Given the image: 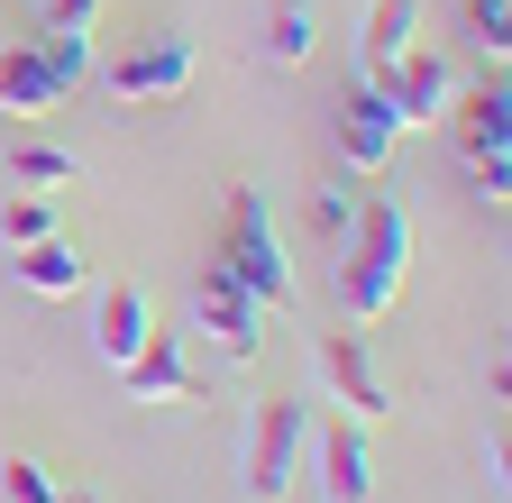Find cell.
I'll list each match as a JSON object with an SVG mask.
<instances>
[{
    "label": "cell",
    "instance_id": "cell-1",
    "mask_svg": "<svg viewBox=\"0 0 512 503\" xmlns=\"http://www.w3.org/2000/svg\"><path fill=\"white\" fill-rule=\"evenodd\" d=\"M403 275H412V211L384 202V193H366L357 202V229L339 238V311H348L357 330L384 321V311L403 302Z\"/></svg>",
    "mask_w": 512,
    "mask_h": 503
},
{
    "label": "cell",
    "instance_id": "cell-2",
    "mask_svg": "<svg viewBox=\"0 0 512 503\" xmlns=\"http://www.w3.org/2000/svg\"><path fill=\"white\" fill-rule=\"evenodd\" d=\"M220 266H229V284H247L266 311H293V302H302V284H293V257H284V229H275V211H266V193H256V183H238V193H229Z\"/></svg>",
    "mask_w": 512,
    "mask_h": 503
},
{
    "label": "cell",
    "instance_id": "cell-3",
    "mask_svg": "<svg viewBox=\"0 0 512 503\" xmlns=\"http://www.w3.org/2000/svg\"><path fill=\"white\" fill-rule=\"evenodd\" d=\"M101 92L119 110H156V101H183L192 83H202V46L192 37H138L128 55H110V65H92Z\"/></svg>",
    "mask_w": 512,
    "mask_h": 503
},
{
    "label": "cell",
    "instance_id": "cell-4",
    "mask_svg": "<svg viewBox=\"0 0 512 503\" xmlns=\"http://www.w3.org/2000/svg\"><path fill=\"white\" fill-rule=\"evenodd\" d=\"M448 119H458V138H467V183H476V202L503 211V202H512V83L494 74L485 92H467Z\"/></svg>",
    "mask_w": 512,
    "mask_h": 503
},
{
    "label": "cell",
    "instance_id": "cell-5",
    "mask_svg": "<svg viewBox=\"0 0 512 503\" xmlns=\"http://www.w3.org/2000/svg\"><path fill=\"white\" fill-rule=\"evenodd\" d=\"M302 449H311V403H293V394H266L247 412V494L256 503H275L293 476H302Z\"/></svg>",
    "mask_w": 512,
    "mask_h": 503
},
{
    "label": "cell",
    "instance_id": "cell-6",
    "mask_svg": "<svg viewBox=\"0 0 512 503\" xmlns=\"http://www.w3.org/2000/svg\"><path fill=\"white\" fill-rule=\"evenodd\" d=\"M366 83L394 101V119H403V129H430V119H448V110H458V65H448L439 46H421V37H412L384 74H366Z\"/></svg>",
    "mask_w": 512,
    "mask_h": 503
},
{
    "label": "cell",
    "instance_id": "cell-7",
    "mask_svg": "<svg viewBox=\"0 0 512 503\" xmlns=\"http://www.w3.org/2000/svg\"><path fill=\"white\" fill-rule=\"evenodd\" d=\"M311 366H320V385H330V403L348 412V421H384L394 412V385L375 375V348H366V330H320V348H311Z\"/></svg>",
    "mask_w": 512,
    "mask_h": 503
},
{
    "label": "cell",
    "instance_id": "cell-8",
    "mask_svg": "<svg viewBox=\"0 0 512 503\" xmlns=\"http://www.w3.org/2000/svg\"><path fill=\"white\" fill-rule=\"evenodd\" d=\"M192 311H202V330H211V348L220 357H256V348H266V302H256L247 284H229V266L211 257L202 275H192Z\"/></svg>",
    "mask_w": 512,
    "mask_h": 503
},
{
    "label": "cell",
    "instance_id": "cell-9",
    "mask_svg": "<svg viewBox=\"0 0 512 503\" xmlns=\"http://www.w3.org/2000/svg\"><path fill=\"white\" fill-rule=\"evenodd\" d=\"M302 458L320 467V503H375V439H366V421H348V412L311 421Z\"/></svg>",
    "mask_w": 512,
    "mask_h": 503
},
{
    "label": "cell",
    "instance_id": "cell-10",
    "mask_svg": "<svg viewBox=\"0 0 512 503\" xmlns=\"http://www.w3.org/2000/svg\"><path fill=\"white\" fill-rule=\"evenodd\" d=\"M394 147H403L394 101H384L375 83H348V92H339V156H348V174H384V165H394Z\"/></svg>",
    "mask_w": 512,
    "mask_h": 503
},
{
    "label": "cell",
    "instance_id": "cell-11",
    "mask_svg": "<svg viewBox=\"0 0 512 503\" xmlns=\"http://www.w3.org/2000/svg\"><path fill=\"white\" fill-rule=\"evenodd\" d=\"M147 339H156V302H147L138 284H101V293H92V348H101V366L119 375Z\"/></svg>",
    "mask_w": 512,
    "mask_h": 503
},
{
    "label": "cell",
    "instance_id": "cell-12",
    "mask_svg": "<svg viewBox=\"0 0 512 503\" xmlns=\"http://www.w3.org/2000/svg\"><path fill=\"white\" fill-rule=\"evenodd\" d=\"M10 275H19V284H28L37 302H74V293L92 284L83 247L64 238V229H55V238H28V247H10Z\"/></svg>",
    "mask_w": 512,
    "mask_h": 503
},
{
    "label": "cell",
    "instance_id": "cell-13",
    "mask_svg": "<svg viewBox=\"0 0 512 503\" xmlns=\"http://www.w3.org/2000/svg\"><path fill=\"white\" fill-rule=\"evenodd\" d=\"M119 385H128V403H202V385H192V366H183V348L165 330L119 366Z\"/></svg>",
    "mask_w": 512,
    "mask_h": 503
},
{
    "label": "cell",
    "instance_id": "cell-14",
    "mask_svg": "<svg viewBox=\"0 0 512 503\" xmlns=\"http://www.w3.org/2000/svg\"><path fill=\"white\" fill-rule=\"evenodd\" d=\"M55 101H64V83L46 74L37 37H0V110H10V119H37V110H55Z\"/></svg>",
    "mask_w": 512,
    "mask_h": 503
},
{
    "label": "cell",
    "instance_id": "cell-15",
    "mask_svg": "<svg viewBox=\"0 0 512 503\" xmlns=\"http://www.w3.org/2000/svg\"><path fill=\"white\" fill-rule=\"evenodd\" d=\"M421 37V0H375L366 10V37H357V55H366V74H384L394 55Z\"/></svg>",
    "mask_w": 512,
    "mask_h": 503
},
{
    "label": "cell",
    "instance_id": "cell-16",
    "mask_svg": "<svg viewBox=\"0 0 512 503\" xmlns=\"http://www.w3.org/2000/svg\"><path fill=\"white\" fill-rule=\"evenodd\" d=\"M10 174H19V193H64V183L83 174V156H74V147H37V138H28V147L10 156Z\"/></svg>",
    "mask_w": 512,
    "mask_h": 503
},
{
    "label": "cell",
    "instance_id": "cell-17",
    "mask_svg": "<svg viewBox=\"0 0 512 503\" xmlns=\"http://www.w3.org/2000/svg\"><path fill=\"white\" fill-rule=\"evenodd\" d=\"M311 0H275V10H266V55H275V65H302V55H311Z\"/></svg>",
    "mask_w": 512,
    "mask_h": 503
},
{
    "label": "cell",
    "instance_id": "cell-18",
    "mask_svg": "<svg viewBox=\"0 0 512 503\" xmlns=\"http://www.w3.org/2000/svg\"><path fill=\"white\" fill-rule=\"evenodd\" d=\"M0 238H10V247L55 238V193H10V202H0Z\"/></svg>",
    "mask_w": 512,
    "mask_h": 503
},
{
    "label": "cell",
    "instance_id": "cell-19",
    "mask_svg": "<svg viewBox=\"0 0 512 503\" xmlns=\"http://www.w3.org/2000/svg\"><path fill=\"white\" fill-rule=\"evenodd\" d=\"M37 55H46V74L74 92V83H92V37H64V28H46L37 37Z\"/></svg>",
    "mask_w": 512,
    "mask_h": 503
},
{
    "label": "cell",
    "instance_id": "cell-20",
    "mask_svg": "<svg viewBox=\"0 0 512 503\" xmlns=\"http://www.w3.org/2000/svg\"><path fill=\"white\" fill-rule=\"evenodd\" d=\"M357 202H366V193H357V183H320V193H311V229H320V238H330V247H339V238L357 229Z\"/></svg>",
    "mask_w": 512,
    "mask_h": 503
},
{
    "label": "cell",
    "instance_id": "cell-21",
    "mask_svg": "<svg viewBox=\"0 0 512 503\" xmlns=\"http://www.w3.org/2000/svg\"><path fill=\"white\" fill-rule=\"evenodd\" d=\"M467 37L503 65V55H512V0H467Z\"/></svg>",
    "mask_w": 512,
    "mask_h": 503
},
{
    "label": "cell",
    "instance_id": "cell-22",
    "mask_svg": "<svg viewBox=\"0 0 512 503\" xmlns=\"http://www.w3.org/2000/svg\"><path fill=\"white\" fill-rule=\"evenodd\" d=\"M0 494H10V503H55V476L37 458H0Z\"/></svg>",
    "mask_w": 512,
    "mask_h": 503
},
{
    "label": "cell",
    "instance_id": "cell-23",
    "mask_svg": "<svg viewBox=\"0 0 512 503\" xmlns=\"http://www.w3.org/2000/svg\"><path fill=\"white\" fill-rule=\"evenodd\" d=\"M46 10V28H64V37H92L101 28V0H37Z\"/></svg>",
    "mask_w": 512,
    "mask_h": 503
},
{
    "label": "cell",
    "instance_id": "cell-24",
    "mask_svg": "<svg viewBox=\"0 0 512 503\" xmlns=\"http://www.w3.org/2000/svg\"><path fill=\"white\" fill-rule=\"evenodd\" d=\"M55 503H101V494H64V485H55Z\"/></svg>",
    "mask_w": 512,
    "mask_h": 503
}]
</instances>
